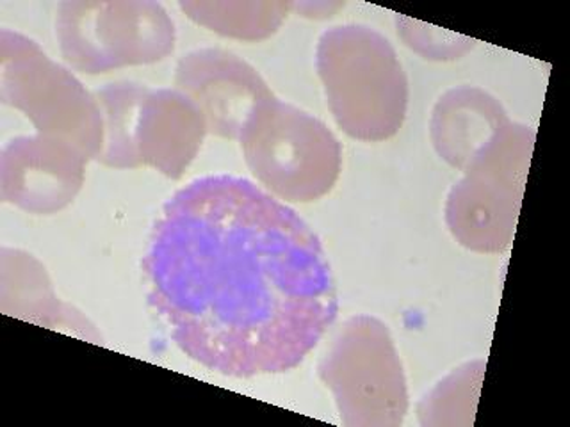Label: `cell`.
<instances>
[{
	"label": "cell",
	"instance_id": "obj_1",
	"mask_svg": "<svg viewBox=\"0 0 570 427\" xmlns=\"http://www.w3.org/2000/svg\"><path fill=\"white\" fill-rule=\"evenodd\" d=\"M145 272L184 355L230 378L293 370L334 325L320 237L246 178L213 175L165 205Z\"/></svg>",
	"mask_w": 570,
	"mask_h": 427
},
{
	"label": "cell",
	"instance_id": "obj_2",
	"mask_svg": "<svg viewBox=\"0 0 570 427\" xmlns=\"http://www.w3.org/2000/svg\"><path fill=\"white\" fill-rule=\"evenodd\" d=\"M316 67L338 129L365 142L396 136L409 109V79L385 36L358 23L332 27L321 34Z\"/></svg>",
	"mask_w": 570,
	"mask_h": 427
},
{
	"label": "cell",
	"instance_id": "obj_3",
	"mask_svg": "<svg viewBox=\"0 0 570 427\" xmlns=\"http://www.w3.org/2000/svg\"><path fill=\"white\" fill-rule=\"evenodd\" d=\"M249 171L276 198L311 203L328 195L343 168V148L316 116L272 97L240 132Z\"/></svg>",
	"mask_w": 570,
	"mask_h": 427
},
{
	"label": "cell",
	"instance_id": "obj_4",
	"mask_svg": "<svg viewBox=\"0 0 570 427\" xmlns=\"http://www.w3.org/2000/svg\"><path fill=\"white\" fill-rule=\"evenodd\" d=\"M534 136L537 132L528 125H507L451 187L445 225L463 248L476 254H503L512 245Z\"/></svg>",
	"mask_w": 570,
	"mask_h": 427
},
{
	"label": "cell",
	"instance_id": "obj_5",
	"mask_svg": "<svg viewBox=\"0 0 570 427\" xmlns=\"http://www.w3.org/2000/svg\"><path fill=\"white\" fill-rule=\"evenodd\" d=\"M0 98L31 120L36 133L68 142L88 160L102 150L104 125L94 93L31 38L0 31Z\"/></svg>",
	"mask_w": 570,
	"mask_h": 427
},
{
	"label": "cell",
	"instance_id": "obj_6",
	"mask_svg": "<svg viewBox=\"0 0 570 427\" xmlns=\"http://www.w3.org/2000/svg\"><path fill=\"white\" fill-rule=\"evenodd\" d=\"M56 36L68 67L86 76L163 61L177 40L168 11L151 0L61 2Z\"/></svg>",
	"mask_w": 570,
	"mask_h": 427
},
{
	"label": "cell",
	"instance_id": "obj_7",
	"mask_svg": "<svg viewBox=\"0 0 570 427\" xmlns=\"http://www.w3.org/2000/svg\"><path fill=\"white\" fill-rule=\"evenodd\" d=\"M334 394L344 426L396 427L409 414V390L400 352L382 320H346L317 367Z\"/></svg>",
	"mask_w": 570,
	"mask_h": 427
},
{
	"label": "cell",
	"instance_id": "obj_8",
	"mask_svg": "<svg viewBox=\"0 0 570 427\" xmlns=\"http://www.w3.org/2000/svg\"><path fill=\"white\" fill-rule=\"evenodd\" d=\"M175 86L198 107L207 132L236 141L249 116L273 97L261 73L225 49H198L183 56L175 70Z\"/></svg>",
	"mask_w": 570,
	"mask_h": 427
},
{
	"label": "cell",
	"instance_id": "obj_9",
	"mask_svg": "<svg viewBox=\"0 0 570 427\" xmlns=\"http://www.w3.org/2000/svg\"><path fill=\"white\" fill-rule=\"evenodd\" d=\"M88 162L76 147L41 133L9 139L0 153V198L23 212H59L79 195Z\"/></svg>",
	"mask_w": 570,
	"mask_h": 427
},
{
	"label": "cell",
	"instance_id": "obj_10",
	"mask_svg": "<svg viewBox=\"0 0 570 427\" xmlns=\"http://www.w3.org/2000/svg\"><path fill=\"white\" fill-rule=\"evenodd\" d=\"M207 133L198 107L178 89H150L136 138L141 165L178 180L198 156Z\"/></svg>",
	"mask_w": 570,
	"mask_h": 427
},
{
	"label": "cell",
	"instance_id": "obj_11",
	"mask_svg": "<svg viewBox=\"0 0 570 427\" xmlns=\"http://www.w3.org/2000/svg\"><path fill=\"white\" fill-rule=\"evenodd\" d=\"M512 123L503 103L478 86H459L445 91L430 120V138L436 156L453 168L463 169Z\"/></svg>",
	"mask_w": 570,
	"mask_h": 427
},
{
	"label": "cell",
	"instance_id": "obj_12",
	"mask_svg": "<svg viewBox=\"0 0 570 427\" xmlns=\"http://www.w3.org/2000/svg\"><path fill=\"white\" fill-rule=\"evenodd\" d=\"M0 310L6 316L100 344V335L88 319L67 302L59 301L45 267L20 249L2 248L0 251Z\"/></svg>",
	"mask_w": 570,
	"mask_h": 427
},
{
	"label": "cell",
	"instance_id": "obj_13",
	"mask_svg": "<svg viewBox=\"0 0 570 427\" xmlns=\"http://www.w3.org/2000/svg\"><path fill=\"white\" fill-rule=\"evenodd\" d=\"M150 88L130 80H118L95 89L100 107L104 142L97 162L115 169L141 168L138 151V125L142 102Z\"/></svg>",
	"mask_w": 570,
	"mask_h": 427
},
{
	"label": "cell",
	"instance_id": "obj_14",
	"mask_svg": "<svg viewBox=\"0 0 570 427\" xmlns=\"http://www.w3.org/2000/svg\"><path fill=\"white\" fill-rule=\"evenodd\" d=\"M178 6L198 26L240 41L272 38L291 13V2L276 0H183Z\"/></svg>",
	"mask_w": 570,
	"mask_h": 427
},
{
	"label": "cell",
	"instance_id": "obj_15",
	"mask_svg": "<svg viewBox=\"0 0 570 427\" xmlns=\"http://www.w3.org/2000/svg\"><path fill=\"white\" fill-rule=\"evenodd\" d=\"M485 369V360H474L448 374L419 403L421 426H472Z\"/></svg>",
	"mask_w": 570,
	"mask_h": 427
},
{
	"label": "cell",
	"instance_id": "obj_16",
	"mask_svg": "<svg viewBox=\"0 0 570 427\" xmlns=\"http://www.w3.org/2000/svg\"><path fill=\"white\" fill-rule=\"evenodd\" d=\"M397 34L410 50L430 61H454L468 56L478 41L459 32L448 31L414 18L396 17Z\"/></svg>",
	"mask_w": 570,
	"mask_h": 427
},
{
	"label": "cell",
	"instance_id": "obj_17",
	"mask_svg": "<svg viewBox=\"0 0 570 427\" xmlns=\"http://www.w3.org/2000/svg\"><path fill=\"white\" fill-rule=\"evenodd\" d=\"M344 8V2L334 0H314V2H291V11L308 20H326Z\"/></svg>",
	"mask_w": 570,
	"mask_h": 427
}]
</instances>
